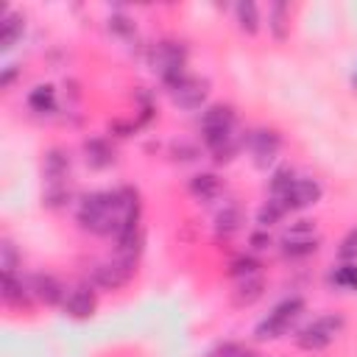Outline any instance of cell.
Wrapping results in <instances>:
<instances>
[{"mask_svg": "<svg viewBox=\"0 0 357 357\" xmlns=\"http://www.w3.org/2000/svg\"><path fill=\"white\" fill-rule=\"evenodd\" d=\"M315 248H318V237H315V229L310 220H298L296 226H290L282 234L284 257H307V254H315Z\"/></svg>", "mask_w": 357, "mask_h": 357, "instance_id": "cell-6", "label": "cell"}, {"mask_svg": "<svg viewBox=\"0 0 357 357\" xmlns=\"http://www.w3.org/2000/svg\"><path fill=\"white\" fill-rule=\"evenodd\" d=\"M240 357H257V354H254V351H248V349H243V354H240Z\"/></svg>", "mask_w": 357, "mask_h": 357, "instance_id": "cell-32", "label": "cell"}, {"mask_svg": "<svg viewBox=\"0 0 357 357\" xmlns=\"http://www.w3.org/2000/svg\"><path fill=\"white\" fill-rule=\"evenodd\" d=\"M343 326H346V318L343 315H335V312L332 315H321V318H315L312 324H307L296 335V343L304 351H321L329 343H335V337L343 332Z\"/></svg>", "mask_w": 357, "mask_h": 357, "instance_id": "cell-2", "label": "cell"}, {"mask_svg": "<svg viewBox=\"0 0 357 357\" xmlns=\"http://www.w3.org/2000/svg\"><path fill=\"white\" fill-rule=\"evenodd\" d=\"M229 273H231L234 279H245V276H257V273H259V262H257L254 257H237V259L231 262V268H229Z\"/></svg>", "mask_w": 357, "mask_h": 357, "instance_id": "cell-24", "label": "cell"}, {"mask_svg": "<svg viewBox=\"0 0 357 357\" xmlns=\"http://www.w3.org/2000/svg\"><path fill=\"white\" fill-rule=\"evenodd\" d=\"M318 198H321V184L315 178H296L293 187L282 195V201L287 204V209H307V206L318 204Z\"/></svg>", "mask_w": 357, "mask_h": 357, "instance_id": "cell-9", "label": "cell"}, {"mask_svg": "<svg viewBox=\"0 0 357 357\" xmlns=\"http://www.w3.org/2000/svg\"><path fill=\"white\" fill-rule=\"evenodd\" d=\"M271 245V234L262 229V231H254L251 234V248H257V251H262V248H268Z\"/></svg>", "mask_w": 357, "mask_h": 357, "instance_id": "cell-30", "label": "cell"}, {"mask_svg": "<svg viewBox=\"0 0 357 357\" xmlns=\"http://www.w3.org/2000/svg\"><path fill=\"white\" fill-rule=\"evenodd\" d=\"M31 284H25L22 279H17V273H3V298L8 304H17V307H25L31 301Z\"/></svg>", "mask_w": 357, "mask_h": 357, "instance_id": "cell-14", "label": "cell"}, {"mask_svg": "<svg viewBox=\"0 0 357 357\" xmlns=\"http://www.w3.org/2000/svg\"><path fill=\"white\" fill-rule=\"evenodd\" d=\"M234 14H237V22H240V28L245 33H257V28H259V11H257V6L251 0H240L234 6Z\"/></svg>", "mask_w": 357, "mask_h": 357, "instance_id": "cell-20", "label": "cell"}, {"mask_svg": "<svg viewBox=\"0 0 357 357\" xmlns=\"http://www.w3.org/2000/svg\"><path fill=\"white\" fill-rule=\"evenodd\" d=\"M28 106L33 112H53L56 106V92L53 86H36L31 95H28Z\"/></svg>", "mask_w": 357, "mask_h": 357, "instance_id": "cell-21", "label": "cell"}, {"mask_svg": "<svg viewBox=\"0 0 357 357\" xmlns=\"http://www.w3.org/2000/svg\"><path fill=\"white\" fill-rule=\"evenodd\" d=\"M293 181H296V178H293V170H290V167L276 170L273 178H271V195H273V198H282V195L293 187Z\"/></svg>", "mask_w": 357, "mask_h": 357, "instance_id": "cell-23", "label": "cell"}, {"mask_svg": "<svg viewBox=\"0 0 357 357\" xmlns=\"http://www.w3.org/2000/svg\"><path fill=\"white\" fill-rule=\"evenodd\" d=\"M248 148H251V156H254V165L257 167H268L276 156H279V148H282V139L273 128H257L251 131L248 137Z\"/></svg>", "mask_w": 357, "mask_h": 357, "instance_id": "cell-7", "label": "cell"}, {"mask_svg": "<svg viewBox=\"0 0 357 357\" xmlns=\"http://www.w3.org/2000/svg\"><path fill=\"white\" fill-rule=\"evenodd\" d=\"M262 296V279H259V273L257 276H245V279H237V290H234V301L243 307H248V304H254L257 298Z\"/></svg>", "mask_w": 357, "mask_h": 357, "instance_id": "cell-18", "label": "cell"}, {"mask_svg": "<svg viewBox=\"0 0 357 357\" xmlns=\"http://www.w3.org/2000/svg\"><path fill=\"white\" fill-rule=\"evenodd\" d=\"M287 212H290V209H287V204H284L282 198H271V201H265V204L259 206V212H257V223H259V229H268V226L279 223Z\"/></svg>", "mask_w": 357, "mask_h": 357, "instance_id": "cell-17", "label": "cell"}, {"mask_svg": "<svg viewBox=\"0 0 357 357\" xmlns=\"http://www.w3.org/2000/svg\"><path fill=\"white\" fill-rule=\"evenodd\" d=\"M67 173H70V156H67L61 148L47 151V156H45V176H47V184H50V187L61 184V178H64Z\"/></svg>", "mask_w": 357, "mask_h": 357, "instance_id": "cell-12", "label": "cell"}, {"mask_svg": "<svg viewBox=\"0 0 357 357\" xmlns=\"http://www.w3.org/2000/svg\"><path fill=\"white\" fill-rule=\"evenodd\" d=\"M231 128H234V112H231V106L215 103L201 117V137H204L206 148L215 153L218 162L231 159V153L237 148L234 139H231Z\"/></svg>", "mask_w": 357, "mask_h": 357, "instance_id": "cell-1", "label": "cell"}, {"mask_svg": "<svg viewBox=\"0 0 357 357\" xmlns=\"http://www.w3.org/2000/svg\"><path fill=\"white\" fill-rule=\"evenodd\" d=\"M240 354H243V346L237 343H220L209 351V357H240Z\"/></svg>", "mask_w": 357, "mask_h": 357, "instance_id": "cell-28", "label": "cell"}, {"mask_svg": "<svg viewBox=\"0 0 357 357\" xmlns=\"http://www.w3.org/2000/svg\"><path fill=\"white\" fill-rule=\"evenodd\" d=\"M17 248H14V243L11 240H3L0 243V268H3V273H14V268H17Z\"/></svg>", "mask_w": 357, "mask_h": 357, "instance_id": "cell-26", "label": "cell"}, {"mask_svg": "<svg viewBox=\"0 0 357 357\" xmlns=\"http://www.w3.org/2000/svg\"><path fill=\"white\" fill-rule=\"evenodd\" d=\"M84 153H86V162L92 165V167H109L112 162H114V151H112V145L106 142V139H100V137H95V139H86L84 142Z\"/></svg>", "mask_w": 357, "mask_h": 357, "instance_id": "cell-15", "label": "cell"}, {"mask_svg": "<svg viewBox=\"0 0 357 357\" xmlns=\"http://www.w3.org/2000/svg\"><path fill=\"white\" fill-rule=\"evenodd\" d=\"M240 223H243V212H240V206L237 204H226L218 215H215V231L218 234H234L237 229H240Z\"/></svg>", "mask_w": 357, "mask_h": 357, "instance_id": "cell-16", "label": "cell"}, {"mask_svg": "<svg viewBox=\"0 0 357 357\" xmlns=\"http://www.w3.org/2000/svg\"><path fill=\"white\" fill-rule=\"evenodd\" d=\"M332 282H335L337 287L357 290V265H340V268L332 273Z\"/></svg>", "mask_w": 357, "mask_h": 357, "instance_id": "cell-25", "label": "cell"}, {"mask_svg": "<svg viewBox=\"0 0 357 357\" xmlns=\"http://www.w3.org/2000/svg\"><path fill=\"white\" fill-rule=\"evenodd\" d=\"M287 22H290L287 3H273V8H271V31H273L276 39H284L287 36Z\"/></svg>", "mask_w": 357, "mask_h": 357, "instance_id": "cell-22", "label": "cell"}, {"mask_svg": "<svg viewBox=\"0 0 357 357\" xmlns=\"http://www.w3.org/2000/svg\"><path fill=\"white\" fill-rule=\"evenodd\" d=\"M131 276H134V259H123V257H114V259L92 268V284L103 287V290H117Z\"/></svg>", "mask_w": 357, "mask_h": 357, "instance_id": "cell-5", "label": "cell"}, {"mask_svg": "<svg viewBox=\"0 0 357 357\" xmlns=\"http://www.w3.org/2000/svg\"><path fill=\"white\" fill-rule=\"evenodd\" d=\"M109 28L117 31V33H131V31H134V25H131L126 17H112V20H109Z\"/></svg>", "mask_w": 357, "mask_h": 357, "instance_id": "cell-29", "label": "cell"}, {"mask_svg": "<svg viewBox=\"0 0 357 357\" xmlns=\"http://www.w3.org/2000/svg\"><path fill=\"white\" fill-rule=\"evenodd\" d=\"M304 312V298H298V296H293V298H284L282 304H276L259 324H257V337L259 340H271V337H279V335H284L287 332V326L298 318Z\"/></svg>", "mask_w": 357, "mask_h": 357, "instance_id": "cell-3", "label": "cell"}, {"mask_svg": "<svg viewBox=\"0 0 357 357\" xmlns=\"http://www.w3.org/2000/svg\"><path fill=\"white\" fill-rule=\"evenodd\" d=\"M162 81H165V86L170 89L173 100L181 109H201V103L206 100V81H198V78L187 75L184 70L181 73H173V75H167Z\"/></svg>", "mask_w": 357, "mask_h": 357, "instance_id": "cell-4", "label": "cell"}, {"mask_svg": "<svg viewBox=\"0 0 357 357\" xmlns=\"http://www.w3.org/2000/svg\"><path fill=\"white\" fill-rule=\"evenodd\" d=\"M337 257H340V259H357V229H351V231L340 240Z\"/></svg>", "mask_w": 357, "mask_h": 357, "instance_id": "cell-27", "label": "cell"}, {"mask_svg": "<svg viewBox=\"0 0 357 357\" xmlns=\"http://www.w3.org/2000/svg\"><path fill=\"white\" fill-rule=\"evenodd\" d=\"M176 159H195V148H190V145H176Z\"/></svg>", "mask_w": 357, "mask_h": 357, "instance_id": "cell-31", "label": "cell"}, {"mask_svg": "<svg viewBox=\"0 0 357 357\" xmlns=\"http://www.w3.org/2000/svg\"><path fill=\"white\" fill-rule=\"evenodd\" d=\"M190 192L195 201H212L220 195V178L215 173H198L190 178Z\"/></svg>", "mask_w": 357, "mask_h": 357, "instance_id": "cell-13", "label": "cell"}, {"mask_svg": "<svg viewBox=\"0 0 357 357\" xmlns=\"http://www.w3.org/2000/svg\"><path fill=\"white\" fill-rule=\"evenodd\" d=\"M151 67L167 78L178 70H184V50L176 42H159L156 47H151Z\"/></svg>", "mask_w": 357, "mask_h": 357, "instance_id": "cell-8", "label": "cell"}, {"mask_svg": "<svg viewBox=\"0 0 357 357\" xmlns=\"http://www.w3.org/2000/svg\"><path fill=\"white\" fill-rule=\"evenodd\" d=\"M64 312L73 318H89L95 312V293L89 287H75L64 298Z\"/></svg>", "mask_w": 357, "mask_h": 357, "instance_id": "cell-11", "label": "cell"}, {"mask_svg": "<svg viewBox=\"0 0 357 357\" xmlns=\"http://www.w3.org/2000/svg\"><path fill=\"white\" fill-rule=\"evenodd\" d=\"M28 284H31V293H33L42 304H59V301L67 298L61 282H59L53 273H36V276H31Z\"/></svg>", "mask_w": 357, "mask_h": 357, "instance_id": "cell-10", "label": "cell"}, {"mask_svg": "<svg viewBox=\"0 0 357 357\" xmlns=\"http://www.w3.org/2000/svg\"><path fill=\"white\" fill-rule=\"evenodd\" d=\"M22 17H17V14H6L3 17V25H0V47L3 50H8V47H14L17 45V39L22 36Z\"/></svg>", "mask_w": 357, "mask_h": 357, "instance_id": "cell-19", "label": "cell"}]
</instances>
